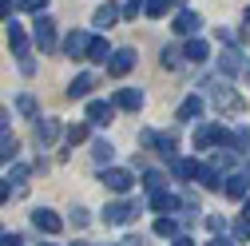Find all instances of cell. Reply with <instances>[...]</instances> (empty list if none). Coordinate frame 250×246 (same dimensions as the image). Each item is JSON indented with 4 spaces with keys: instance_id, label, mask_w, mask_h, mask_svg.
<instances>
[{
    "instance_id": "obj_1",
    "label": "cell",
    "mask_w": 250,
    "mask_h": 246,
    "mask_svg": "<svg viewBox=\"0 0 250 246\" xmlns=\"http://www.w3.org/2000/svg\"><path fill=\"white\" fill-rule=\"evenodd\" d=\"M230 131L214 127V123H203V127H195V151H214V147H227Z\"/></svg>"
},
{
    "instance_id": "obj_2",
    "label": "cell",
    "mask_w": 250,
    "mask_h": 246,
    "mask_svg": "<svg viewBox=\"0 0 250 246\" xmlns=\"http://www.w3.org/2000/svg\"><path fill=\"white\" fill-rule=\"evenodd\" d=\"M135 68V52L131 48H111V56H107V72L115 76V80H123Z\"/></svg>"
},
{
    "instance_id": "obj_3",
    "label": "cell",
    "mask_w": 250,
    "mask_h": 246,
    "mask_svg": "<svg viewBox=\"0 0 250 246\" xmlns=\"http://www.w3.org/2000/svg\"><path fill=\"white\" fill-rule=\"evenodd\" d=\"M242 68H246V56H242V48H238V44H227V52L218 56V72H223V76H238Z\"/></svg>"
},
{
    "instance_id": "obj_4",
    "label": "cell",
    "mask_w": 250,
    "mask_h": 246,
    "mask_svg": "<svg viewBox=\"0 0 250 246\" xmlns=\"http://www.w3.org/2000/svg\"><path fill=\"white\" fill-rule=\"evenodd\" d=\"M143 147H159V155L167 159V163H175L179 155V143H175V135H155V131H143Z\"/></svg>"
},
{
    "instance_id": "obj_5",
    "label": "cell",
    "mask_w": 250,
    "mask_h": 246,
    "mask_svg": "<svg viewBox=\"0 0 250 246\" xmlns=\"http://www.w3.org/2000/svg\"><path fill=\"white\" fill-rule=\"evenodd\" d=\"M32 36H36V48L40 52H52L56 48V20L52 16H36V32Z\"/></svg>"
},
{
    "instance_id": "obj_6",
    "label": "cell",
    "mask_w": 250,
    "mask_h": 246,
    "mask_svg": "<svg viewBox=\"0 0 250 246\" xmlns=\"http://www.w3.org/2000/svg\"><path fill=\"white\" fill-rule=\"evenodd\" d=\"M214 107L223 111V115H227V111L238 115V111H246V100L238 96V91H230V87H214Z\"/></svg>"
},
{
    "instance_id": "obj_7",
    "label": "cell",
    "mask_w": 250,
    "mask_h": 246,
    "mask_svg": "<svg viewBox=\"0 0 250 246\" xmlns=\"http://www.w3.org/2000/svg\"><path fill=\"white\" fill-rule=\"evenodd\" d=\"M131 183H135V175H131V171H123V167H107V171H104V187L115 191V195L131 191Z\"/></svg>"
},
{
    "instance_id": "obj_8",
    "label": "cell",
    "mask_w": 250,
    "mask_h": 246,
    "mask_svg": "<svg viewBox=\"0 0 250 246\" xmlns=\"http://www.w3.org/2000/svg\"><path fill=\"white\" fill-rule=\"evenodd\" d=\"M32 226H36V230H44V234H60V230H64V219H60L56 210L40 206V210H32Z\"/></svg>"
},
{
    "instance_id": "obj_9",
    "label": "cell",
    "mask_w": 250,
    "mask_h": 246,
    "mask_svg": "<svg viewBox=\"0 0 250 246\" xmlns=\"http://www.w3.org/2000/svg\"><path fill=\"white\" fill-rule=\"evenodd\" d=\"M111 119H115V103H107V100H91V103H87V123L107 127Z\"/></svg>"
},
{
    "instance_id": "obj_10",
    "label": "cell",
    "mask_w": 250,
    "mask_h": 246,
    "mask_svg": "<svg viewBox=\"0 0 250 246\" xmlns=\"http://www.w3.org/2000/svg\"><path fill=\"white\" fill-rule=\"evenodd\" d=\"M171 28H175L179 36H195L199 28H203V16H199V12H191V8H179V16H175V24H171Z\"/></svg>"
},
{
    "instance_id": "obj_11",
    "label": "cell",
    "mask_w": 250,
    "mask_h": 246,
    "mask_svg": "<svg viewBox=\"0 0 250 246\" xmlns=\"http://www.w3.org/2000/svg\"><path fill=\"white\" fill-rule=\"evenodd\" d=\"M131 214H135V203H111V206H104V223L123 226V223H131Z\"/></svg>"
},
{
    "instance_id": "obj_12",
    "label": "cell",
    "mask_w": 250,
    "mask_h": 246,
    "mask_svg": "<svg viewBox=\"0 0 250 246\" xmlns=\"http://www.w3.org/2000/svg\"><path fill=\"white\" fill-rule=\"evenodd\" d=\"M60 131H64V127H60V119H36V143L40 147H52L60 139Z\"/></svg>"
},
{
    "instance_id": "obj_13",
    "label": "cell",
    "mask_w": 250,
    "mask_h": 246,
    "mask_svg": "<svg viewBox=\"0 0 250 246\" xmlns=\"http://www.w3.org/2000/svg\"><path fill=\"white\" fill-rule=\"evenodd\" d=\"M115 107L139 111V107H143V91H139V87H119V91H115Z\"/></svg>"
},
{
    "instance_id": "obj_14",
    "label": "cell",
    "mask_w": 250,
    "mask_h": 246,
    "mask_svg": "<svg viewBox=\"0 0 250 246\" xmlns=\"http://www.w3.org/2000/svg\"><path fill=\"white\" fill-rule=\"evenodd\" d=\"M87 32H68V40H64V56H72V60H83L87 56Z\"/></svg>"
},
{
    "instance_id": "obj_15",
    "label": "cell",
    "mask_w": 250,
    "mask_h": 246,
    "mask_svg": "<svg viewBox=\"0 0 250 246\" xmlns=\"http://www.w3.org/2000/svg\"><path fill=\"white\" fill-rule=\"evenodd\" d=\"M223 191H227L230 199H246V195H250V179H246V175H223Z\"/></svg>"
},
{
    "instance_id": "obj_16",
    "label": "cell",
    "mask_w": 250,
    "mask_h": 246,
    "mask_svg": "<svg viewBox=\"0 0 250 246\" xmlns=\"http://www.w3.org/2000/svg\"><path fill=\"white\" fill-rule=\"evenodd\" d=\"M179 206H183V203H179L171 191H163V187H159V191H151V210H159V214H171V210H179Z\"/></svg>"
},
{
    "instance_id": "obj_17",
    "label": "cell",
    "mask_w": 250,
    "mask_h": 246,
    "mask_svg": "<svg viewBox=\"0 0 250 246\" xmlns=\"http://www.w3.org/2000/svg\"><path fill=\"white\" fill-rule=\"evenodd\" d=\"M8 44H12V56L28 60V36H24V28L12 24V20H8Z\"/></svg>"
},
{
    "instance_id": "obj_18",
    "label": "cell",
    "mask_w": 250,
    "mask_h": 246,
    "mask_svg": "<svg viewBox=\"0 0 250 246\" xmlns=\"http://www.w3.org/2000/svg\"><path fill=\"white\" fill-rule=\"evenodd\" d=\"M187 60H191V64H207V60H210V44L203 40V36H195L191 44H187V52H183Z\"/></svg>"
},
{
    "instance_id": "obj_19",
    "label": "cell",
    "mask_w": 250,
    "mask_h": 246,
    "mask_svg": "<svg viewBox=\"0 0 250 246\" xmlns=\"http://www.w3.org/2000/svg\"><path fill=\"white\" fill-rule=\"evenodd\" d=\"M115 20H119V8L111 4V0H104V4L96 8V16H91V24H96V28H111Z\"/></svg>"
},
{
    "instance_id": "obj_20",
    "label": "cell",
    "mask_w": 250,
    "mask_h": 246,
    "mask_svg": "<svg viewBox=\"0 0 250 246\" xmlns=\"http://www.w3.org/2000/svg\"><path fill=\"white\" fill-rule=\"evenodd\" d=\"M107 56H111V44H107L104 36H91V40H87V56H83V60H96V64H104Z\"/></svg>"
},
{
    "instance_id": "obj_21",
    "label": "cell",
    "mask_w": 250,
    "mask_h": 246,
    "mask_svg": "<svg viewBox=\"0 0 250 246\" xmlns=\"http://www.w3.org/2000/svg\"><path fill=\"white\" fill-rule=\"evenodd\" d=\"M91 87H96V80H91V76H76V80L68 83V100H87Z\"/></svg>"
},
{
    "instance_id": "obj_22",
    "label": "cell",
    "mask_w": 250,
    "mask_h": 246,
    "mask_svg": "<svg viewBox=\"0 0 250 246\" xmlns=\"http://www.w3.org/2000/svg\"><path fill=\"white\" fill-rule=\"evenodd\" d=\"M199 159H175L171 163V171H175V179H199Z\"/></svg>"
},
{
    "instance_id": "obj_23",
    "label": "cell",
    "mask_w": 250,
    "mask_h": 246,
    "mask_svg": "<svg viewBox=\"0 0 250 246\" xmlns=\"http://www.w3.org/2000/svg\"><path fill=\"white\" fill-rule=\"evenodd\" d=\"M199 115H203V100H199V96H187V100L179 103V119L191 123V119H199Z\"/></svg>"
},
{
    "instance_id": "obj_24",
    "label": "cell",
    "mask_w": 250,
    "mask_h": 246,
    "mask_svg": "<svg viewBox=\"0 0 250 246\" xmlns=\"http://www.w3.org/2000/svg\"><path fill=\"white\" fill-rule=\"evenodd\" d=\"M111 155H115V147H111L107 139H96V143H91V159H96L100 167H107V163H111Z\"/></svg>"
},
{
    "instance_id": "obj_25",
    "label": "cell",
    "mask_w": 250,
    "mask_h": 246,
    "mask_svg": "<svg viewBox=\"0 0 250 246\" xmlns=\"http://www.w3.org/2000/svg\"><path fill=\"white\" fill-rule=\"evenodd\" d=\"M16 155H20V139H16L12 131H8V135H0V159H8V163H12Z\"/></svg>"
},
{
    "instance_id": "obj_26",
    "label": "cell",
    "mask_w": 250,
    "mask_h": 246,
    "mask_svg": "<svg viewBox=\"0 0 250 246\" xmlns=\"http://www.w3.org/2000/svg\"><path fill=\"white\" fill-rule=\"evenodd\" d=\"M155 234H159V238H175L179 234V223L171 219V214H163V219H155Z\"/></svg>"
},
{
    "instance_id": "obj_27",
    "label": "cell",
    "mask_w": 250,
    "mask_h": 246,
    "mask_svg": "<svg viewBox=\"0 0 250 246\" xmlns=\"http://www.w3.org/2000/svg\"><path fill=\"white\" fill-rule=\"evenodd\" d=\"M199 183H203V187H210V191H214V187H223V175H218L214 167H207V163H203V167H199Z\"/></svg>"
},
{
    "instance_id": "obj_28",
    "label": "cell",
    "mask_w": 250,
    "mask_h": 246,
    "mask_svg": "<svg viewBox=\"0 0 250 246\" xmlns=\"http://www.w3.org/2000/svg\"><path fill=\"white\" fill-rule=\"evenodd\" d=\"M175 4V0H147V4H143V12L151 16V20H159V16H167V8Z\"/></svg>"
},
{
    "instance_id": "obj_29",
    "label": "cell",
    "mask_w": 250,
    "mask_h": 246,
    "mask_svg": "<svg viewBox=\"0 0 250 246\" xmlns=\"http://www.w3.org/2000/svg\"><path fill=\"white\" fill-rule=\"evenodd\" d=\"M16 111H20V115H40L36 96H16Z\"/></svg>"
},
{
    "instance_id": "obj_30",
    "label": "cell",
    "mask_w": 250,
    "mask_h": 246,
    "mask_svg": "<svg viewBox=\"0 0 250 246\" xmlns=\"http://www.w3.org/2000/svg\"><path fill=\"white\" fill-rule=\"evenodd\" d=\"M159 64H163L167 72H175V68L183 64V52H175V48H163V56H159Z\"/></svg>"
},
{
    "instance_id": "obj_31",
    "label": "cell",
    "mask_w": 250,
    "mask_h": 246,
    "mask_svg": "<svg viewBox=\"0 0 250 246\" xmlns=\"http://www.w3.org/2000/svg\"><path fill=\"white\" fill-rule=\"evenodd\" d=\"M64 139H68V147H72V143H83V139H87V123H72V127L64 131Z\"/></svg>"
},
{
    "instance_id": "obj_32",
    "label": "cell",
    "mask_w": 250,
    "mask_h": 246,
    "mask_svg": "<svg viewBox=\"0 0 250 246\" xmlns=\"http://www.w3.org/2000/svg\"><path fill=\"white\" fill-rule=\"evenodd\" d=\"M210 167H214L218 175H223L227 167H234V151H218V155H214V163H210Z\"/></svg>"
},
{
    "instance_id": "obj_33",
    "label": "cell",
    "mask_w": 250,
    "mask_h": 246,
    "mask_svg": "<svg viewBox=\"0 0 250 246\" xmlns=\"http://www.w3.org/2000/svg\"><path fill=\"white\" fill-rule=\"evenodd\" d=\"M230 238H234V242H246V238H250V223H246V219H238V223L230 226Z\"/></svg>"
},
{
    "instance_id": "obj_34",
    "label": "cell",
    "mask_w": 250,
    "mask_h": 246,
    "mask_svg": "<svg viewBox=\"0 0 250 246\" xmlns=\"http://www.w3.org/2000/svg\"><path fill=\"white\" fill-rule=\"evenodd\" d=\"M16 8H24V12H36V16H40V12L48 8V0H16Z\"/></svg>"
},
{
    "instance_id": "obj_35",
    "label": "cell",
    "mask_w": 250,
    "mask_h": 246,
    "mask_svg": "<svg viewBox=\"0 0 250 246\" xmlns=\"http://www.w3.org/2000/svg\"><path fill=\"white\" fill-rule=\"evenodd\" d=\"M143 4H147V0H127V4H123V12H119V16H127V20H135V16L143 12Z\"/></svg>"
},
{
    "instance_id": "obj_36",
    "label": "cell",
    "mask_w": 250,
    "mask_h": 246,
    "mask_svg": "<svg viewBox=\"0 0 250 246\" xmlns=\"http://www.w3.org/2000/svg\"><path fill=\"white\" fill-rule=\"evenodd\" d=\"M143 187H147V191H159V187H163V175H159V171H147V175H143Z\"/></svg>"
},
{
    "instance_id": "obj_37",
    "label": "cell",
    "mask_w": 250,
    "mask_h": 246,
    "mask_svg": "<svg viewBox=\"0 0 250 246\" xmlns=\"http://www.w3.org/2000/svg\"><path fill=\"white\" fill-rule=\"evenodd\" d=\"M87 223H91V214H87L83 206H76V210H72V226H87Z\"/></svg>"
},
{
    "instance_id": "obj_38",
    "label": "cell",
    "mask_w": 250,
    "mask_h": 246,
    "mask_svg": "<svg viewBox=\"0 0 250 246\" xmlns=\"http://www.w3.org/2000/svg\"><path fill=\"white\" fill-rule=\"evenodd\" d=\"M16 12V0H0V20H12Z\"/></svg>"
},
{
    "instance_id": "obj_39",
    "label": "cell",
    "mask_w": 250,
    "mask_h": 246,
    "mask_svg": "<svg viewBox=\"0 0 250 246\" xmlns=\"http://www.w3.org/2000/svg\"><path fill=\"white\" fill-rule=\"evenodd\" d=\"M0 246H24L20 234H0Z\"/></svg>"
},
{
    "instance_id": "obj_40",
    "label": "cell",
    "mask_w": 250,
    "mask_h": 246,
    "mask_svg": "<svg viewBox=\"0 0 250 246\" xmlns=\"http://www.w3.org/2000/svg\"><path fill=\"white\" fill-rule=\"evenodd\" d=\"M207 226H210V230H214V234H218V230H223V226H227V223H223V219H218V214H207Z\"/></svg>"
},
{
    "instance_id": "obj_41",
    "label": "cell",
    "mask_w": 250,
    "mask_h": 246,
    "mask_svg": "<svg viewBox=\"0 0 250 246\" xmlns=\"http://www.w3.org/2000/svg\"><path fill=\"white\" fill-rule=\"evenodd\" d=\"M111 246H143V238L135 234V238H123V242H111Z\"/></svg>"
},
{
    "instance_id": "obj_42",
    "label": "cell",
    "mask_w": 250,
    "mask_h": 246,
    "mask_svg": "<svg viewBox=\"0 0 250 246\" xmlns=\"http://www.w3.org/2000/svg\"><path fill=\"white\" fill-rule=\"evenodd\" d=\"M0 135H8V111L0 107Z\"/></svg>"
},
{
    "instance_id": "obj_43",
    "label": "cell",
    "mask_w": 250,
    "mask_h": 246,
    "mask_svg": "<svg viewBox=\"0 0 250 246\" xmlns=\"http://www.w3.org/2000/svg\"><path fill=\"white\" fill-rule=\"evenodd\" d=\"M207 246H230V238H223V234H214V238H210Z\"/></svg>"
},
{
    "instance_id": "obj_44",
    "label": "cell",
    "mask_w": 250,
    "mask_h": 246,
    "mask_svg": "<svg viewBox=\"0 0 250 246\" xmlns=\"http://www.w3.org/2000/svg\"><path fill=\"white\" fill-rule=\"evenodd\" d=\"M8 195H12V187H8V183H0V203H8Z\"/></svg>"
},
{
    "instance_id": "obj_45",
    "label": "cell",
    "mask_w": 250,
    "mask_h": 246,
    "mask_svg": "<svg viewBox=\"0 0 250 246\" xmlns=\"http://www.w3.org/2000/svg\"><path fill=\"white\" fill-rule=\"evenodd\" d=\"M175 246H195L191 238H183V234H175Z\"/></svg>"
},
{
    "instance_id": "obj_46",
    "label": "cell",
    "mask_w": 250,
    "mask_h": 246,
    "mask_svg": "<svg viewBox=\"0 0 250 246\" xmlns=\"http://www.w3.org/2000/svg\"><path fill=\"white\" fill-rule=\"evenodd\" d=\"M242 214H246V223H250V195L242 199Z\"/></svg>"
},
{
    "instance_id": "obj_47",
    "label": "cell",
    "mask_w": 250,
    "mask_h": 246,
    "mask_svg": "<svg viewBox=\"0 0 250 246\" xmlns=\"http://www.w3.org/2000/svg\"><path fill=\"white\" fill-rule=\"evenodd\" d=\"M246 28H250V8H246Z\"/></svg>"
},
{
    "instance_id": "obj_48",
    "label": "cell",
    "mask_w": 250,
    "mask_h": 246,
    "mask_svg": "<svg viewBox=\"0 0 250 246\" xmlns=\"http://www.w3.org/2000/svg\"><path fill=\"white\" fill-rule=\"evenodd\" d=\"M0 234H4V230H0Z\"/></svg>"
}]
</instances>
